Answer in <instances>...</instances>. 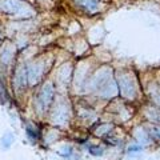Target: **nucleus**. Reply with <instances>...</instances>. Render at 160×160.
<instances>
[{
  "label": "nucleus",
  "instance_id": "obj_1",
  "mask_svg": "<svg viewBox=\"0 0 160 160\" xmlns=\"http://www.w3.org/2000/svg\"><path fill=\"white\" fill-rule=\"evenodd\" d=\"M12 143H13V135H12V133H7L6 136L2 139V144H3L4 148H8Z\"/></svg>",
  "mask_w": 160,
  "mask_h": 160
},
{
  "label": "nucleus",
  "instance_id": "obj_2",
  "mask_svg": "<svg viewBox=\"0 0 160 160\" xmlns=\"http://www.w3.org/2000/svg\"><path fill=\"white\" fill-rule=\"evenodd\" d=\"M89 152H91L92 155H96V156H100V155L103 153L102 148H99V147H91V149H89Z\"/></svg>",
  "mask_w": 160,
  "mask_h": 160
},
{
  "label": "nucleus",
  "instance_id": "obj_3",
  "mask_svg": "<svg viewBox=\"0 0 160 160\" xmlns=\"http://www.w3.org/2000/svg\"><path fill=\"white\" fill-rule=\"evenodd\" d=\"M158 136H159V138H160V131H158Z\"/></svg>",
  "mask_w": 160,
  "mask_h": 160
}]
</instances>
